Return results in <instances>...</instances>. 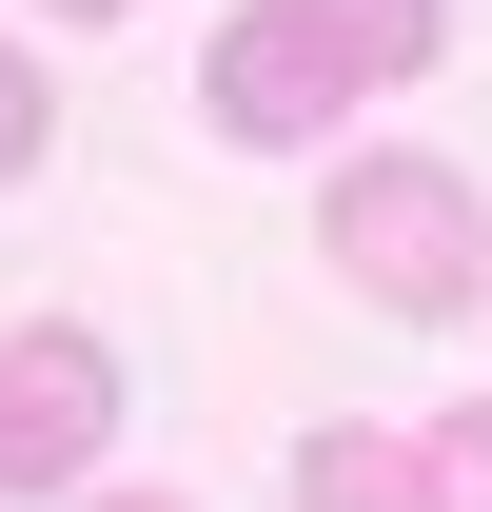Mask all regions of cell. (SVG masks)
Segmentation results:
<instances>
[{"label":"cell","mask_w":492,"mask_h":512,"mask_svg":"<svg viewBox=\"0 0 492 512\" xmlns=\"http://www.w3.org/2000/svg\"><path fill=\"white\" fill-rule=\"evenodd\" d=\"M20 20H60V40H99V20H138V0H20Z\"/></svg>","instance_id":"8"},{"label":"cell","mask_w":492,"mask_h":512,"mask_svg":"<svg viewBox=\"0 0 492 512\" xmlns=\"http://www.w3.org/2000/svg\"><path fill=\"white\" fill-rule=\"evenodd\" d=\"M79 512H197V493H79Z\"/></svg>","instance_id":"9"},{"label":"cell","mask_w":492,"mask_h":512,"mask_svg":"<svg viewBox=\"0 0 492 512\" xmlns=\"http://www.w3.org/2000/svg\"><path fill=\"white\" fill-rule=\"evenodd\" d=\"M276 493H296V512H433V453H414V434H374V414H315Z\"/></svg>","instance_id":"4"},{"label":"cell","mask_w":492,"mask_h":512,"mask_svg":"<svg viewBox=\"0 0 492 512\" xmlns=\"http://www.w3.org/2000/svg\"><path fill=\"white\" fill-rule=\"evenodd\" d=\"M414 453H433V512H492V394L473 414H414Z\"/></svg>","instance_id":"7"},{"label":"cell","mask_w":492,"mask_h":512,"mask_svg":"<svg viewBox=\"0 0 492 512\" xmlns=\"http://www.w3.org/2000/svg\"><path fill=\"white\" fill-rule=\"evenodd\" d=\"M315 256H335L394 335H453L492 296V197L453 178V158H414V138H355V158H315Z\"/></svg>","instance_id":"1"},{"label":"cell","mask_w":492,"mask_h":512,"mask_svg":"<svg viewBox=\"0 0 492 512\" xmlns=\"http://www.w3.org/2000/svg\"><path fill=\"white\" fill-rule=\"evenodd\" d=\"M119 434H138V375H119L99 316H20V335H0V512L119 493Z\"/></svg>","instance_id":"2"},{"label":"cell","mask_w":492,"mask_h":512,"mask_svg":"<svg viewBox=\"0 0 492 512\" xmlns=\"http://www.w3.org/2000/svg\"><path fill=\"white\" fill-rule=\"evenodd\" d=\"M60 158V79H40V40H0V197Z\"/></svg>","instance_id":"6"},{"label":"cell","mask_w":492,"mask_h":512,"mask_svg":"<svg viewBox=\"0 0 492 512\" xmlns=\"http://www.w3.org/2000/svg\"><path fill=\"white\" fill-rule=\"evenodd\" d=\"M315 40L355 60V99H394V79H433V40H453V0H296Z\"/></svg>","instance_id":"5"},{"label":"cell","mask_w":492,"mask_h":512,"mask_svg":"<svg viewBox=\"0 0 492 512\" xmlns=\"http://www.w3.org/2000/svg\"><path fill=\"white\" fill-rule=\"evenodd\" d=\"M197 119L237 138V158H335V119H355V60L315 40L296 0H237V20L197 40Z\"/></svg>","instance_id":"3"}]
</instances>
